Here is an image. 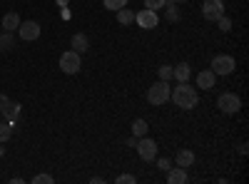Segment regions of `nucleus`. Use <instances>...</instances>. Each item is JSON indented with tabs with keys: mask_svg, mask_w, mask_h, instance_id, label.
Returning a JSON list of instances; mask_svg holds the SVG:
<instances>
[{
	"mask_svg": "<svg viewBox=\"0 0 249 184\" xmlns=\"http://www.w3.org/2000/svg\"><path fill=\"white\" fill-rule=\"evenodd\" d=\"M18 35H20V40H25V43H33V40L40 37V25L35 20H25V23H20Z\"/></svg>",
	"mask_w": 249,
	"mask_h": 184,
	"instance_id": "1a4fd4ad",
	"label": "nucleus"
},
{
	"mask_svg": "<svg viewBox=\"0 0 249 184\" xmlns=\"http://www.w3.org/2000/svg\"><path fill=\"white\" fill-rule=\"evenodd\" d=\"M217 107H219L224 115H237V112L242 110V100H239V95H234V92H222V95L217 97Z\"/></svg>",
	"mask_w": 249,
	"mask_h": 184,
	"instance_id": "20e7f679",
	"label": "nucleus"
},
{
	"mask_svg": "<svg viewBox=\"0 0 249 184\" xmlns=\"http://www.w3.org/2000/svg\"><path fill=\"white\" fill-rule=\"evenodd\" d=\"M135 150H137L140 159H144V162H152V159L157 157V142H155V139H150L147 134H144V137H140V139H137Z\"/></svg>",
	"mask_w": 249,
	"mask_h": 184,
	"instance_id": "423d86ee",
	"label": "nucleus"
},
{
	"mask_svg": "<svg viewBox=\"0 0 249 184\" xmlns=\"http://www.w3.org/2000/svg\"><path fill=\"white\" fill-rule=\"evenodd\" d=\"M10 48H15V40H13V33L3 30V33H0V52H8Z\"/></svg>",
	"mask_w": 249,
	"mask_h": 184,
	"instance_id": "a211bd4d",
	"label": "nucleus"
},
{
	"mask_svg": "<svg viewBox=\"0 0 249 184\" xmlns=\"http://www.w3.org/2000/svg\"><path fill=\"white\" fill-rule=\"evenodd\" d=\"M167 182L170 184H184V182H190V174H187V169H182V167H170L167 169Z\"/></svg>",
	"mask_w": 249,
	"mask_h": 184,
	"instance_id": "f8f14e48",
	"label": "nucleus"
},
{
	"mask_svg": "<svg viewBox=\"0 0 249 184\" xmlns=\"http://www.w3.org/2000/svg\"><path fill=\"white\" fill-rule=\"evenodd\" d=\"M214 85H217V75L212 70H202L197 75V87L199 90H214Z\"/></svg>",
	"mask_w": 249,
	"mask_h": 184,
	"instance_id": "9d476101",
	"label": "nucleus"
},
{
	"mask_svg": "<svg viewBox=\"0 0 249 184\" xmlns=\"http://www.w3.org/2000/svg\"><path fill=\"white\" fill-rule=\"evenodd\" d=\"M82 67V60H80V52L75 50H68V52H62L60 55V70L65 72V75H77Z\"/></svg>",
	"mask_w": 249,
	"mask_h": 184,
	"instance_id": "39448f33",
	"label": "nucleus"
},
{
	"mask_svg": "<svg viewBox=\"0 0 249 184\" xmlns=\"http://www.w3.org/2000/svg\"><path fill=\"white\" fill-rule=\"evenodd\" d=\"M190 75H192V67L187 65V63H179V65L172 67V80H177V83H187Z\"/></svg>",
	"mask_w": 249,
	"mask_h": 184,
	"instance_id": "ddd939ff",
	"label": "nucleus"
},
{
	"mask_svg": "<svg viewBox=\"0 0 249 184\" xmlns=\"http://www.w3.org/2000/svg\"><path fill=\"white\" fill-rule=\"evenodd\" d=\"M68 3H70V0H57V5H60V8H68Z\"/></svg>",
	"mask_w": 249,
	"mask_h": 184,
	"instance_id": "c756f323",
	"label": "nucleus"
},
{
	"mask_svg": "<svg viewBox=\"0 0 249 184\" xmlns=\"http://www.w3.org/2000/svg\"><path fill=\"white\" fill-rule=\"evenodd\" d=\"M135 23H137L142 30H155V28L160 25V15H157L155 10H150V8H144V10L135 13Z\"/></svg>",
	"mask_w": 249,
	"mask_h": 184,
	"instance_id": "0eeeda50",
	"label": "nucleus"
},
{
	"mask_svg": "<svg viewBox=\"0 0 249 184\" xmlns=\"http://www.w3.org/2000/svg\"><path fill=\"white\" fill-rule=\"evenodd\" d=\"M15 130V122H0V142H8L13 137Z\"/></svg>",
	"mask_w": 249,
	"mask_h": 184,
	"instance_id": "aec40b11",
	"label": "nucleus"
},
{
	"mask_svg": "<svg viewBox=\"0 0 249 184\" xmlns=\"http://www.w3.org/2000/svg\"><path fill=\"white\" fill-rule=\"evenodd\" d=\"M8 102H10V100H8V97H5V95H0V110H3V107H5V105H8Z\"/></svg>",
	"mask_w": 249,
	"mask_h": 184,
	"instance_id": "c85d7f7f",
	"label": "nucleus"
},
{
	"mask_svg": "<svg viewBox=\"0 0 249 184\" xmlns=\"http://www.w3.org/2000/svg\"><path fill=\"white\" fill-rule=\"evenodd\" d=\"M175 162H177V167H182V169L192 167L195 165V152L192 150H179L177 157H175Z\"/></svg>",
	"mask_w": 249,
	"mask_h": 184,
	"instance_id": "4468645a",
	"label": "nucleus"
},
{
	"mask_svg": "<svg viewBox=\"0 0 249 184\" xmlns=\"http://www.w3.org/2000/svg\"><path fill=\"white\" fill-rule=\"evenodd\" d=\"M70 45H72V50L75 52H88V48H90V40H88V35L85 33H75L72 35V40H70Z\"/></svg>",
	"mask_w": 249,
	"mask_h": 184,
	"instance_id": "9b49d317",
	"label": "nucleus"
},
{
	"mask_svg": "<svg viewBox=\"0 0 249 184\" xmlns=\"http://www.w3.org/2000/svg\"><path fill=\"white\" fill-rule=\"evenodd\" d=\"M202 15H204V20L214 23L217 17L224 15V3H222V0H204V3H202Z\"/></svg>",
	"mask_w": 249,
	"mask_h": 184,
	"instance_id": "6e6552de",
	"label": "nucleus"
},
{
	"mask_svg": "<svg viewBox=\"0 0 249 184\" xmlns=\"http://www.w3.org/2000/svg\"><path fill=\"white\" fill-rule=\"evenodd\" d=\"M55 179L50 177V174H35L33 177V184H53Z\"/></svg>",
	"mask_w": 249,
	"mask_h": 184,
	"instance_id": "a878e982",
	"label": "nucleus"
},
{
	"mask_svg": "<svg viewBox=\"0 0 249 184\" xmlns=\"http://www.w3.org/2000/svg\"><path fill=\"white\" fill-rule=\"evenodd\" d=\"M20 23H23V20H20V15H18L15 10H10V13H5V15H3V30H8V33L18 30V28H20Z\"/></svg>",
	"mask_w": 249,
	"mask_h": 184,
	"instance_id": "2eb2a0df",
	"label": "nucleus"
},
{
	"mask_svg": "<svg viewBox=\"0 0 249 184\" xmlns=\"http://www.w3.org/2000/svg\"><path fill=\"white\" fill-rule=\"evenodd\" d=\"M214 23L219 25V30H222V33H230V30H232V20H230V17H227V15H222V17H217V20H214Z\"/></svg>",
	"mask_w": 249,
	"mask_h": 184,
	"instance_id": "5701e85b",
	"label": "nucleus"
},
{
	"mask_svg": "<svg viewBox=\"0 0 249 184\" xmlns=\"http://www.w3.org/2000/svg\"><path fill=\"white\" fill-rule=\"evenodd\" d=\"M5 154V147H0V157H3Z\"/></svg>",
	"mask_w": 249,
	"mask_h": 184,
	"instance_id": "7c9ffc66",
	"label": "nucleus"
},
{
	"mask_svg": "<svg viewBox=\"0 0 249 184\" xmlns=\"http://www.w3.org/2000/svg\"><path fill=\"white\" fill-rule=\"evenodd\" d=\"M170 92H172V87H170L167 80H157V83L147 90V102L155 105V107H160V105H164V102H170Z\"/></svg>",
	"mask_w": 249,
	"mask_h": 184,
	"instance_id": "f03ea898",
	"label": "nucleus"
},
{
	"mask_svg": "<svg viewBox=\"0 0 249 184\" xmlns=\"http://www.w3.org/2000/svg\"><path fill=\"white\" fill-rule=\"evenodd\" d=\"M0 112L5 115V122H15L18 115H20V105H18V102H8V105L0 110Z\"/></svg>",
	"mask_w": 249,
	"mask_h": 184,
	"instance_id": "f3484780",
	"label": "nucleus"
},
{
	"mask_svg": "<svg viewBox=\"0 0 249 184\" xmlns=\"http://www.w3.org/2000/svg\"><path fill=\"white\" fill-rule=\"evenodd\" d=\"M237 67V60L232 55H214L212 57V72L217 77H227V75H232Z\"/></svg>",
	"mask_w": 249,
	"mask_h": 184,
	"instance_id": "7ed1b4c3",
	"label": "nucleus"
},
{
	"mask_svg": "<svg viewBox=\"0 0 249 184\" xmlns=\"http://www.w3.org/2000/svg\"><path fill=\"white\" fill-rule=\"evenodd\" d=\"M170 100L175 102V105L179 110H195L199 105V95L192 85H187V83H179L172 92H170Z\"/></svg>",
	"mask_w": 249,
	"mask_h": 184,
	"instance_id": "f257e3e1",
	"label": "nucleus"
},
{
	"mask_svg": "<svg viewBox=\"0 0 249 184\" xmlns=\"http://www.w3.org/2000/svg\"><path fill=\"white\" fill-rule=\"evenodd\" d=\"M157 75H160V80H172V65H160L157 67Z\"/></svg>",
	"mask_w": 249,
	"mask_h": 184,
	"instance_id": "b1692460",
	"label": "nucleus"
},
{
	"mask_svg": "<svg viewBox=\"0 0 249 184\" xmlns=\"http://www.w3.org/2000/svg\"><path fill=\"white\" fill-rule=\"evenodd\" d=\"M102 5H105L107 10H120V8H124V5H127V0H102Z\"/></svg>",
	"mask_w": 249,
	"mask_h": 184,
	"instance_id": "4be33fe9",
	"label": "nucleus"
},
{
	"mask_svg": "<svg viewBox=\"0 0 249 184\" xmlns=\"http://www.w3.org/2000/svg\"><path fill=\"white\" fill-rule=\"evenodd\" d=\"M164 3H167V0H144V8H150V10H160V8H164Z\"/></svg>",
	"mask_w": 249,
	"mask_h": 184,
	"instance_id": "393cba45",
	"label": "nucleus"
},
{
	"mask_svg": "<svg viewBox=\"0 0 249 184\" xmlns=\"http://www.w3.org/2000/svg\"><path fill=\"white\" fill-rule=\"evenodd\" d=\"M164 8H167V20H170V23H177V20H179V8H177V3L167 0V3H164Z\"/></svg>",
	"mask_w": 249,
	"mask_h": 184,
	"instance_id": "412c9836",
	"label": "nucleus"
},
{
	"mask_svg": "<svg viewBox=\"0 0 249 184\" xmlns=\"http://www.w3.org/2000/svg\"><path fill=\"white\" fill-rule=\"evenodd\" d=\"M172 3H184V0H172Z\"/></svg>",
	"mask_w": 249,
	"mask_h": 184,
	"instance_id": "2f4dec72",
	"label": "nucleus"
},
{
	"mask_svg": "<svg viewBox=\"0 0 249 184\" xmlns=\"http://www.w3.org/2000/svg\"><path fill=\"white\" fill-rule=\"evenodd\" d=\"M147 130H150V127H147V122H144V119H135V122H132V137L140 139V137L147 134Z\"/></svg>",
	"mask_w": 249,
	"mask_h": 184,
	"instance_id": "6ab92c4d",
	"label": "nucleus"
},
{
	"mask_svg": "<svg viewBox=\"0 0 249 184\" xmlns=\"http://www.w3.org/2000/svg\"><path fill=\"white\" fill-rule=\"evenodd\" d=\"M115 182H117V184H135V182H137V177H135V174H120Z\"/></svg>",
	"mask_w": 249,
	"mask_h": 184,
	"instance_id": "bb28decb",
	"label": "nucleus"
},
{
	"mask_svg": "<svg viewBox=\"0 0 249 184\" xmlns=\"http://www.w3.org/2000/svg\"><path fill=\"white\" fill-rule=\"evenodd\" d=\"M157 167H160L162 172H167V169L172 167V162H170V159H164V157H162V159H157Z\"/></svg>",
	"mask_w": 249,
	"mask_h": 184,
	"instance_id": "cd10ccee",
	"label": "nucleus"
},
{
	"mask_svg": "<svg viewBox=\"0 0 249 184\" xmlns=\"http://www.w3.org/2000/svg\"><path fill=\"white\" fill-rule=\"evenodd\" d=\"M117 23L120 25H135V13L124 5V8H120L117 10Z\"/></svg>",
	"mask_w": 249,
	"mask_h": 184,
	"instance_id": "dca6fc26",
	"label": "nucleus"
}]
</instances>
